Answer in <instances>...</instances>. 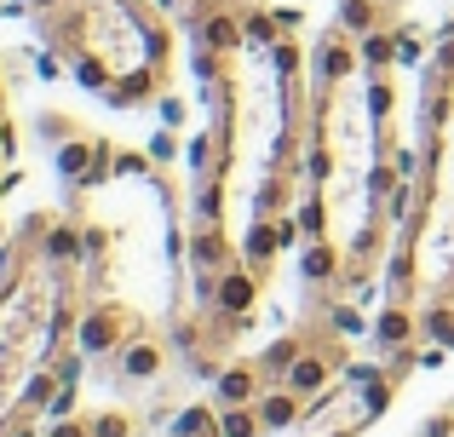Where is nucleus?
Wrapping results in <instances>:
<instances>
[{
    "label": "nucleus",
    "mask_w": 454,
    "mask_h": 437,
    "mask_svg": "<svg viewBox=\"0 0 454 437\" xmlns=\"http://www.w3.org/2000/svg\"><path fill=\"white\" fill-rule=\"evenodd\" d=\"M414 168L391 138V35L345 23L310 46V282L333 300L380 288L414 207Z\"/></svg>",
    "instance_id": "obj_1"
},
{
    "label": "nucleus",
    "mask_w": 454,
    "mask_h": 437,
    "mask_svg": "<svg viewBox=\"0 0 454 437\" xmlns=\"http://www.w3.org/2000/svg\"><path fill=\"white\" fill-rule=\"evenodd\" d=\"M81 305L87 224L69 214H29L0 270V437L46 420L52 392H69L64 351L81 328Z\"/></svg>",
    "instance_id": "obj_2"
},
{
    "label": "nucleus",
    "mask_w": 454,
    "mask_h": 437,
    "mask_svg": "<svg viewBox=\"0 0 454 437\" xmlns=\"http://www.w3.org/2000/svg\"><path fill=\"white\" fill-rule=\"evenodd\" d=\"M386 305H409L420 316L454 305V35L437 46L426 81V150L409 224L391 254Z\"/></svg>",
    "instance_id": "obj_3"
},
{
    "label": "nucleus",
    "mask_w": 454,
    "mask_h": 437,
    "mask_svg": "<svg viewBox=\"0 0 454 437\" xmlns=\"http://www.w3.org/2000/svg\"><path fill=\"white\" fill-rule=\"evenodd\" d=\"M41 23L46 46L121 110L161 98L173 81V23L155 12V0H64Z\"/></svg>",
    "instance_id": "obj_4"
},
{
    "label": "nucleus",
    "mask_w": 454,
    "mask_h": 437,
    "mask_svg": "<svg viewBox=\"0 0 454 437\" xmlns=\"http://www.w3.org/2000/svg\"><path fill=\"white\" fill-rule=\"evenodd\" d=\"M403 374H409V369H397L391 357H380V363H351V369H345L340 380H333L328 392H322L317 403L300 415V432H305V437H363V432L391 409Z\"/></svg>",
    "instance_id": "obj_5"
},
{
    "label": "nucleus",
    "mask_w": 454,
    "mask_h": 437,
    "mask_svg": "<svg viewBox=\"0 0 454 437\" xmlns=\"http://www.w3.org/2000/svg\"><path fill=\"white\" fill-rule=\"evenodd\" d=\"M259 363H265L270 386L294 392L310 409L345 369H351V346H345L328 323H317V328H305V334H294V339H277V346H270Z\"/></svg>",
    "instance_id": "obj_6"
},
{
    "label": "nucleus",
    "mask_w": 454,
    "mask_h": 437,
    "mask_svg": "<svg viewBox=\"0 0 454 437\" xmlns=\"http://www.w3.org/2000/svg\"><path fill=\"white\" fill-rule=\"evenodd\" d=\"M161 437H224V426H219L213 409H184V415L173 420V432H161Z\"/></svg>",
    "instance_id": "obj_7"
},
{
    "label": "nucleus",
    "mask_w": 454,
    "mask_h": 437,
    "mask_svg": "<svg viewBox=\"0 0 454 437\" xmlns=\"http://www.w3.org/2000/svg\"><path fill=\"white\" fill-rule=\"evenodd\" d=\"M12 156H18V127H12V110H6V69H0V184H6Z\"/></svg>",
    "instance_id": "obj_8"
},
{
    "label": "nucleus",
    "mask_w": 454,
    "mask_h": 437,
    "mask_svg": "<svg viewBox=\"0 0 454 437\" xmlns=\"http://www.w3.org/2000/svg\"><path fill=\"white\" fill-rule=\"evenodd\" d=\"M41 437H98L92 420H58V426H41Z\"/></svg>",
    "instance_id": "obj_9"
},
{
    "label": "nucleus",
    "mask_w": 454,
    "mask_h": 437,
    "mask_svg": "<svg viewBox=\"0 0 454 437\" xmlns=\"http://www.w3.org/2000/svg\"><path fill=\"white\" fill-rule=\"evenodd\" d=\"M386 6H397V0H386Z\"/></svg>",
    "instance_id": "obj_10"
}]
</instances>
